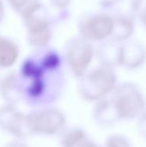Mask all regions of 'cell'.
I'll list each match as a JSON object with an SVG mask.
<instances>
[{"label": "cell", "mask_w": 146, "mask_h": 147, "mask_svg": "<svg viewBox=\"0 0 146 147\" xmlns=\"http://www.w3.org/2000/svg\"><path fill=\"white\" fill-rule=\"evenodd\" d=\"M61 53L46 47L35 49L25 58L17 72L22 101L29 107L52 106L65 85Z\"/></svg>", "instance_id": "obj_1"}, {"label": "cell", "mask_w": 146, "mask_h": 147, "mask_svg": "<svg viewBox=\"0 0 146 147\" xmlns=\"http://www.w3.org/2000/svg\"><path fill=\"white\" fill-rule=\"evenodd\" d=\"M27 32V42L35 49L48 47L52 38L50 15L40 0L33 1L20 14Z\"/></svg>", "instance_id": "obj_2"}, {"label": "cell", "mask_w": 146, "mask_h": 147, "mask_svg": "<svg viewBox=\"0 0 146 147\" xmlns=\"http://www.w3.org/2000/svg\"><path fill=\"white\" fill-rule=\"evenodd\" d=\"M117 76L113 67L102 65L89 70L78 79V93L88 102L107 97L116 87Z\"/></svg>", "instance_id": "obj_3"}, {"label": "cell", "mask_w": 146, "mask_h": 147, "mask_svg": "<svg viewBox=\"0 0 146 147\" xmlns=\"http://www.w3.org/2000/svg\"><path fill=\"white\" fill-rule=\"evenodd\" d=\"M26 125L29 134L55 136L66 127V117L55 107H40L26 115Z\"/></svg>", "instance_id": "obj_4"}, {"label": "cell", "mask_w": 146, "mask_h": 147, "mask_svg": "<svg viewBox=\"0 0 146 147\" xmlns=\"http://www.w3.org/2000/svg\"><path fill=\"white\" fill-rule=\"evenodd\" d=\"M61 55L64 64L73 77L79 79L89 71L95 56V49L90 42L76 36L66 41Z\"/></svg>", "instance_id": "obj_5"}, {"label": "cell", "mask_w": 146, "mask_h": 147, "mask_svg": "<svg viewBox=\"0 0 146 147\" xmlns=\"http://www.w3.org/2000/svg\"><path fill=\"white\" fill-rule=\"evenodd\" d=\"M120 120H132L139 116L145 109V97L137 85L123 83L116 85L109 97Z\"/></svg>", "instance_id": "obj_6"}, {"label": "cell", "mask_w": 146, "mask_h": 147, "mask_svg": "<svg viewBox=\"0 0 146 147\" xmlns=\"http://www.w3.org/2000/svg\"><path fill=\"white\" fill-rule=\"evenodd\" d=\"M77 30L78 36L90 43L103 41L112 34L113 17L102 12L86 13L79 18Z\"/></svg>", "instance_id": "obj_7"}, {"label": "cell", "mask_w": 146, "mask_h": 147, "mask_svg": "<svg viewBox=\"0 0 146 147\" xmlns=\"http://www.w3.org/2000/svg\"><path fill=\"white\" fill-rule=\"evenodd\" d=\"M0 128L20 140L30 135L26 125V115L12 105L0 107Z\"/></svg>", "instance_id": "obj_8"}, {"label": "cell", "mask_w": 146, "mask_h": 147, "mask_svg": "<svg viewBox=\"0 0 146 147\" xmlns=\"http://www.w3.org/2000/svg\"><path fill=\"white\" fill-rule=\"evenodd\" d=\"M95 122L102 127H109L120 121L118 113L109 97H104L97 102L93 109Z\"/></svg>", "instance_id": "obj_9"}, {"label": "cell", "mask_w": 146, "mask_h": 147, "mask_svg": "<svg viewBox=\"0 0 146 147\" xmlns=\"http://www.w3.org/2000/svg\"><path fill=\"white\" fill-rule=\"evenodd\" d=\"M123 42L114 39L102 41L96 50V56L100 64L113 67L120 65Z\"/></svg>", "instance_id": "obj_10"}, {"label": "cell", "mask_w": 146, "mask_h": 147, "mask_svg": "<svg viewBox=\"0 0 146 147\" xmlns=\"http://www.w3.org/2000/svg\"><path fill=\"white\" fill-rule=\"evenodd\" d=\"M146 59L145 47L135 40L123 43L120 65L126 69H135L144 64Z\"/></svg>", "instance_id": "obj_11"}, {"label": "cell", "mask_w": 146, "mask_h": 147, "mask_svg": "<svg viewBox=\"0 0 146 147\" xmlns=\"http://www.w3.org/2000/svg\"><path fill=\"white\" fill-rule=\"evenodd\" d=\"M0 96L7 105L15 106L22 102L16 71H10L2 77L0 80Z\"/></svg>", "instance_id": "obj_12"}, {"label": "cell", "mask_w": 146, "mask_h": 147, "mask_svg": "<svg viewBox=\"0 0 146 147\" xmlns=\"http://www.w3.org/2000/svg\"><path fill=\"white\" fill-rule=\"evenodd\" d=\"M19 47L11 38L0 34V69L12 67L19 58Z\"/></svg>", "instance_id": "obj_13"}, {"label": "cell", "mask_w": 146, "mask_h": 147, "mask_svg": "<svg viewBox=\"0 0 146 147\" xmlns=\"http://www.w3.org/2000/svg\"><path fill=\"white\" fill-rule=\"evenodd\" d=\"M61 147H77L88 138L86 132L80 127H65L59 134Z\"/></svg>", "instance_id": "obj_14"}, {"label": "cell", "mask_w": 146, "mask_h": 147, "mask_svg": "<svg viewBox=\"0 0 146 147\" xmlns=\"http://www.w3.org/2000/svg\"><path fill=\"white\" fill-rule=\"evenodd\" d=\"M113 17V32L111 38L119 41L128 39L133 31V20L126 16H115Z\"/></svg>", "instance_id": "obj_15"}, {"label": "cell", "mask_w": 146, "mask_h": 147, "mask_svg": "<svg viewBox=\"0 0 146 147\" xmlns=\"http://www.w3.org/2000/svg\"><path fill=\"white\" fill-rule=\"evenodd\" d=\"M104 147H131V145L124 135L115 134L107 138Z\"/></svg>", "instance_id": "obj_16"}, {"label": "cell", "mask_w": 146, "mask_h": 147, "mask_svg": "<svg viewBox=\"0 0 146 147\" xmlns=\"http://www.w3.org/2000/svg\"><path fill=\"white\" fill-rule=\"evenodd\" d=\"M33 1L34 0H7L9 7L18 14L27 8Z\"/></svg>", "instance_id": "obj_17"}, {"label": "cell", "mask_w": 146, "mask_h": 147, "mask_svg": "<svg viewBox=\"0 0 146 147\" xmlns=\"http://www.w3.org/2000/svg\"><path fill=\"white\" fill-rule=\"evenodd\" d=\"M138 128L140 134L146 138V111H144L139 115V120L138 122Z\"/></svg>", "instance_id": "obj_18"}, {"label": "cell", "mask_w": 146, "mask_h": 147, "mask_svg": "<svg viewBox=\"0 0 146 147\" xmlns=\"http://www.w3.org/2000/svg\"><path fill=\"white\" fill-rule=\"evenodd\" d=\"M49 2L52 7H54L58 10H60L67 9L71 0H49Z\"/></svg>", "instance_id": "obj_19"}, {"label": "cell", "mask_w": 146, "mask_h": 147, "mask_svg": "<svg viewBox=\"0 0 146 147\" xmlns=\"http://www.w3.org/2000/svg\"><path fill=\"white\" fill-rule=\"evenodd\" d=\"M134 10L137 13L140 11V13H139V17H140L141 21L143 22V23L146 26V6H143L136 2L134 3Z\"/></svg>", "instance_id": "obj_20"}, {"label": "cell", "mask_w": 146, "mask_h": 147, "mask_svg": "<svg viewBox=\"0 0 146 147\" xmlns=\"http://www.w3.org/2000/svg\"><path fill=\"white\" fill-rule=\"evenodd\" d=\"M3 147H28L25 143L21 141L20 140H15L10 142L6 143Z\"/></svg>", "instance_id": "obj_21"}, {"label": "cell", "mask_w": 146, "mask_h": 147, "mask_svg": "<svg viewBox=\"0 0 146 147\" xmlns=\"http://www.w3.org/2000/svg\"><path fill=\"white\" fill-rule=\"evenodd\" d=\"M77 147H100L94 140H90L89 137L85 140H83L79 146Z\"/></svg>", "instance_id": "obj_22"}, {"label": "cell", "mask_w": 146, "mask_h": 147, "mask_svg": "<svg viewBox=\"0 0 146 147\" xmlns=\"http://www.w3.org/2000/svg\"><path fill=\"white\" fill-rule=\"evenodd\" d=\"M121 0H100V4L103 8H109L112 7L113 5L116 4Z\"/></svg>", "instance_id": "obj_23"}, {"label": "cell", "mask_w": 146, "mask_h": 147, "mask_svg": "<svg viewBox=\"0 0 146 147\" xmlns=\"http://www.w3.org/2000/svg\"><path fill=\"white\" fill-rule=\"evenodd\" d=\"M5 16V8H4V3L3 0H0V24L2 23L3 18Z\"/></svg>", "instance_id": "obj_24"}, {"label": "cell", "mask_w": 146, "mask_h": 147, "mask_svg": "<svg viewBox=\"0 0 146 147\" xmlns=\"http://www.w3.org/2000/svg\"><path fill=\"white\" fill-rule=\"evenodd\" d=\"M1 78H2V75H1V73H0V80H1Z\"/></svg>", "instance_id": "obj_25"}]
</instances>
